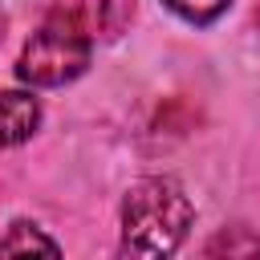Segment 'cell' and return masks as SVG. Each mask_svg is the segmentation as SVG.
Returning a JSON list of instances; mask_svg holds the SVG:
<instances>
[{
    "instance_id": "obj_1",
    "label": "cell",
    "mask_w": 260,
    "mask_h": 260,
    "mask_svg": "<svg viewBox=\"0 0 260 260\" xmlns=\"http://www.w3.org/2000/svg\"><path fill=\"white\" fill-rule=\"evenodd\" d=\"M195 219L175 179H138L122 199V260H171Z\"/></svg>"
},
{
    "instance_id": "obj_2",
    "label": "cell",
    "mask_w": 260,
    "mask_h": 260,
    "mask_svg": "<svg viewBox=\"0 0 260 260\" xmlns=\"http://www.w3.org/2000/svg\"><path fill=\"white\" fill-rule=\"evenodd\" d=\"M89 65V32L65 16H49L24 45L16 77L28 85H65Z\"/></svg>"
},
{
    "instance_id": "obj_3",
    "label": "cell",
    "mask_w": 260,
    "mask_h": 260,
    "mask_svg": "<svg viewBox=\"0 0 260 260\" xmlns=\"http://www.w3.org/2000/svg\"><path fill=\"white\" fill-rule=\"evenodd\" d=\"M134 4L130 0H53V16L73 20L81 32L93 37H118L130 24Z\"/></svg>"
},
{
    "instance_id": "obj_4",
    "label": "cell",
    "mask_w": 260,
    "mask_h": 260,
    "mask_svg": "<svg viewBox=\"0 0 260 260\" xmlns=\"http://www.w3.org/2000/svg\"><path fill=\"white\" fill-rule=\"evenodd\" d=\"M41 122V106L32 93L20 89H0V146L24 142Z\"/></svg>"
},
{
    "instance_id": "obj_5",
    "label": "cell",
    "mask_w": 260,
    "mask_h": 260,
    "mask_svg": "<svg viewBox=\"0 0 260 260\" xmlns=\"http://www.w3.org/2000/svg\"><path fill=\"white\" fill-rule=\"evenodd\" d=\"M0 260H61V256H57V244L41 228L12 223L0 240Z\"/></svg>"
},
{
    "instance_id": "obj_6",
    "label": "cell",
    "mask_w": 260,
    "mask_h": 260,
    "mask_svg": "<svg viewBox=\"0 0 260 260\" xmlns=\"http://www.w3.org/2000/svg\"><path fill=\"white\" fill-rule=\"evenodd\" d=\"M207 260H260V236L244 223H232L207 240Z\"/></svg>"
},
{
    "instance_id": "obj_7",
    "label": "cell",
    "mask_w": 260,
    "mask_h": 260,
    "mask_svg": "<svg viewBox=\"0 0 260 260\" xmlns=\"http://www.w3.org/2000/svg\"><path fill=\"white\" fill-rule=\"evenodd\" d=\"M167 8H175L183 20H191V24H207V20H215L223 8H228V0H162Z\"/></svg>"
},
{
    "instance_id": "obj_8",
    "label": "cell",
    "mask_w": 260,
    "mask_h": 260,
    "mask_svg": "<svg viewBox=\"0 0 260 260\" xmlns=\"http://www.w3.org/2000/svg\"><path fill=\"white\" fill-rule=\"evenodd\" d=\"M4 24H8V20H4V12H0V41H4Z\"/></svg>"
}]
</instances>
